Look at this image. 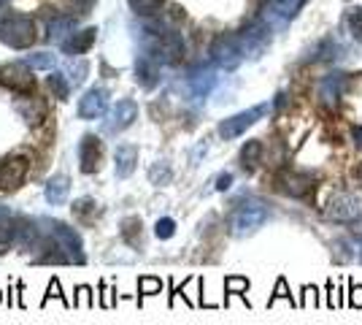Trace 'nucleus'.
I'll list each match as a JSON object with an SVG mask.
<instances>
[{
    "label": "nucleus",
    "instance_id": "obj_1",
    "mask_svg": "<svg viewBox=\"0 0 362 325\" xmlns=\"http://www.w3.org/2000/svg\"><path fill=\"white\" fill-rule=\"evenodd\" d=\"M268 217H271V209L262 201H246L230 215V231L235 236H246V233L262 228L268 222Z\"/></svg>",
    "mask_w": 362,
    "mask_h": 325
},
{
    "label": "nucleus",
    "instance_id": "obj_2",
    "mask_svg": "<svg viewBox=\"0 0 362 325\" xmlns=\"http://www.w3.org/2000/svg\"><path fill=\"white\" fill-rule=\"evenodd\" d=\"M0 38L3 44L14 49H28L30 44H35V22L30 16L11 14L0 22Z\"/></svg>",
    "mask_w": 362,
    "mask_h": 325
},
{
    "label": "nucleus",
    "instance_id": "obj_3",
    "mask_svg": "<svg viewBox=\"0 0 362 325\" xmlns=\"http://www.w3.org/2000/svg\"><path fill=\"white\" fill-rule=\"evenodd\" d=\"M325 215L332 222H357L362 217V195L351 193V190L332 193L330 201L325 203Z\"/></svg>",
    "mask_w": 362,
    "mask_h": 325
},
{
    "label": "nucleus",
    "instance_id": "obj_4",
    "mask_svg": "<svg viewBox=\"0 0 362 325\" xmlns=\"http://www.w3.org/2000/svg\"><path fill=\"white\" fill-rule=\"evenodd\" d=\"M41 225H44L46 231L52 233L57 241H60V247L68 252V258H71V263H84V252H81V239H78V233L74 228H68L65 222L60 219H38Z\"/></svg>",
    "mask_w": 362,
    "mask_h": 325
},
{
    "label": "nucleus",
    "instance_id": "obj_5",
    "mask_svg": "<svg viewBox=\"0 0 362 325\" xmlns=\"http://www.w3.org/2000/svg\"><path fill=\"white\" fill-rule=\"evenodd\" d=\"M0 84L14 90L19 95H30L35 81L30 76V65L28 62H8V65H0Z\"/></svg>",
    "mask_w": 362,
    "mask_h": 325
},
{
    "label": "nucleus",
    "instance_id": "obj_6",
    "mask_svg": "<svg viewBox=\"0 0 362 325\" xmlns=\"http://www.w3.org/2000/svg\"><path fill=\"white\" fill-rule=\"evenodd\" d=\"M265 111H268V106H265V103H259V106L246 108V111H241V114L230 117V120H225V122L219 125V136H222L225 141L238 139L243 130H249L257 120H262V117H265Z\"/></svg>",
    "mask_w": 362,
    "mask_h": 325
},
{
    "label": "nucleus",
    "instance_id": "obj_7",
    "mask_svg": "<svg viewBox=\"0 0 362 325\" xmlns=\"http://www.w3.org/2000/svg\"><path fill=\"white\" fill-rule=\"evenodd\" d=\"M276 185H279V190H281L284 195L305 198V195L317 187V176H314V173H305V171H284V173H279Z\"/></svg>",
    "mask_w": 362,
    "mask_h": 325
},
{
    "label": "nucleus",
    "instance_id": "obj_8",
    "mask_svg": "<svg viewBox=\"0 0 362 325\" xmlns=\"http://www.w3.org/2000/svg\"><path fill=\"white\" fill-rule=\"evenodd\" d=\"M28 171H30L28 157L11 155L6 157V160H0V190H16L25 182Z\"/></svg>",
    "mask_w": 362,
    "mask_h": 325
},
{
    "label": "nucleus",
    "instance_id": "obj_9",
    "mask_svg": "<svg viewBox=\"0 0 362 325\" xmlns=\"http://www.w3.org/2000/svg\"><path fill=\"white\" fill-rule=\"evenodd\" d=\"M211 55H214V62H216L219 68H225V71L235 68L243 57L241 44H238V35H222V38H216Z\"/></svg>",
    "mask_w": 362,
    "mask_h": 325
},
{
    "label": "nucleus",
    "instance_id": "obj_10",
    "mask_svg": "<svg viewBox=\"0 0 362 325\" xmlns=\"http://www.w3.org/2000/svg\"><path fill=\"white\" fill-rule=\"evenodd\" d=\"M100 157H103V141L98 136H84L78 144V169L84 173H95L100 169Z\"/></svg>",
    "mask_w": 362,
    "mask_h": 325
},
{
    "label": "nucleus",
    "instance_id": "obj_11",
    "mask_svg": "<svg viewBox=\"0 0 362 325\" xmlns=\"http://www.w3.org/2000/svg\"><path fill=\"white\" fill-rule=\"evenodd\" d=\"M268 25H252V28H246L243 33H238V44H241V52L243 55H249V57H257L265 44H268Z\"/></svg>",
    "mask_w": 362,
    "mask_h": 325
},
{
    "label": "nucleus",
    "instance_id": "obj_12",
    "mask_svg": "<svg viewBox=\"0 0 362 325\" xmlns=\"http://www.w3.org/2000/svg\"><path fill=\"white\" fill-rule=\"evenodd\" d=\"M106 103H108V93L103 87L87 90L84 98H81V103H78V117L81 120H95V117H100L106 111Z\"/></svg>",
    "mask_w": 362,
    "mask_h": 325
},
{
    "label": "nucleus",
    "instance_id": "obj_13",
    "mask_svg": "<svg viewBox=\"0 0 362 325\" xmlns=\"http://www.w3.org/2000/svg\"><path fill=\"white\" fill-rule=\"evenodd\" d=\"M136 117H138L136 103H133V101H119L117 106L111 108V120L106 122V130L108 133H119L124 127H130Z\"/></svg>",
    "mask_w": 362,
    "mask_h": 325
},
{
    "label": "nucleus",
    "instance_id": "obj_14",
    "mask_svg": "<svg viewBox=\"0 0 362 325\" xmlns=\"http://www.w3.org/2000/svg\"><path fill=\"white\" fill-rule=\"evenodd\" d=\"M136 163H138V149L133 144H122L119 149H117V163H114L117 176H119V179H127V176L136 171Z\"/></svg>",
    "mask_w": 362,
    "mask_h": 325
},
{
    "label": "nucleus",
    "instance_id": "obj_15",
    "mask_svg": "<svg viewBox=\"0 0 362 325\" xmlns=\"http://www.w3.org/2000/svg\"><path fill=\"white\" fill-rule=\"evenodd\" d=\"M95 35H98L95 28H87V30H81V33H71V38L62 41V49H65L68 55H84V52L95 44Z\"/></svg>",
    "mask_w": 362,
    "mask_h": 325
},
{
    "label": "nucleus",
    "instance_id": "obj_16",
    "mask_svg": "<svg viewBox=\"0 0 362 325\" xmlns=\"http://www.w3.org/2000/svg\"><path fill=\"white\" fill-rule=\"evenodd\" d=\"M157 74H160V62L154 60V57H149V55H144L136 65V79L144 84V87H154L157 79H160Z\"/></svg>",
    "mask_w": 362,
    "mask_h": 325
},
{
    "label": "nucleus",
    "instance_id": "obj_17",
    "mask_svg": "<svg viewBox=\"0 0 362 325\" xmlns=\"http://www.w3.org/2000/svg\"><path fill=\"white\" fill-rule=\"evenodd\" d=\"M214 84H216V76H214V71H209V68L195 71V74L189 76V90H192V95H197V98H206V95L211 93Z\"/></svg>",
    "mask_w": 362,
    "mask_h": 325
},
{
    "label": "nucleus",
    "instance_id": "obj_18",
    "mask_svg": "<svg viewBox=\"0 0 362 325\" xmlns=\"http://www.w3.org/2000/svg\"><path fill=\"white\" fill-rule=\"evenodd\" d=\"M68 190H71V185H68V176H52V179L46 182L44 195H46V201L57 206V203H62L65 198H68Z\"/></svg>",
    "mask_w": 362,
    "mask_h": 325
},
{
    "label": "nucleus",
    "instance_id": "obj_19",
    "mask_svg": "<svg viewBox=\"0 0 362 325\" xmlns=\"http://www.w3.org/2000/svg\"><path fill=\"white\" fill-rule=\"evenodd\" d=\"M344 87H346V74H330L327 79H322V84H319V90H322V98L332 103L338 95L344 93Z\"/></svg>",
    "mask_w": 362,
    "mask_h": 325
},
{
    "label": "nucleus",
    "instance_id": "obj_20",
    "mask_svg": "<svg viewBox=\"0 0 362 325\" xmlns=\"http://www.w3.org/2000/svg\"><path fill=\"white\" fill-rule=\"evenodd\" d=\"M76 22L71 16H57L49 22V41H62L68 33H74Z\"/></svg>",
    "mask_w": 362,
    "mask_h": 325
},
{
    "label": "nucleus",
    "instance_id": "obj_21",
    "mask_svg": "<svg viewBox=\"0 0 362 325\" xmlns=\"http://www.w3.org/2000/svg\"><path fill=\"white\" fill-rule=\"evenodd\" d=\"M262 157V144L259 141H246V147L241 149V166L246 171H255V166Z\"/></svg>",
    "mask_w": 362,
    "mask_h": 325
},
{
    "label": "nucleus",
    "instance_id": "obj_22",
    "mask_svg": "<svg viewBox=\"0 0 362 325\" xmlns=\"http://www.w3.org/2000/svg\"><path fill=\"white\" fill-rule=\"evenodd\" d=\"M122 236L130 247H141V219L138 217H127L122 222Z\"/></svg>",
    "mask_w": 362,
    "mask_h": 325
},
{
    "label": "nucleus",
    "instance_id": "obj_23",
    "mask_svg": "<svg viewBox=\"0 0 362 325\" xmlns=\"http://www.w3.org/2000/svg\"><path fill=\"white\" fill-rule=\"evenodd\" d=\"M49 90L54 93V98L65 101V98H68V93H71V84L65 81V76H62V74H52V76H49Z\"/></svg>",
    "mask_w": 362,
    "mask_h": 325
},
{
    "label": "nucleus",
    "instance_id": "obj_24",
    "mask_svg": "<svg viewBox=\"0 0 362 325\" xmlns=\"http://www.w3.org/2000/svg\"><path fill=\"white\" fill-rule=\"evenodd\" d=\"M127 3H130V8H133L136 14H154V11L163 8L165 0H127Z\"/></svg>",
    "mask_w": 362,
    "mask_h": 325
},
{
    "label": "nucleus",
    "instance_id": "obj_25",
    "mask_svg": "<svg viewBox=\"0 0 362 325\" xmlns=\"http://www.w3.org/2000/svg\"><path fill=\"white\" fill-rule=\"evenodd\" d=\"M28 65H30V68H38V71H52V68H54V55H49V52L30 55V57H28Z\"/></svg>",
    "mask_w": 362,
    "mask_h": 325
},
{
    "label": "nucleus",
    "instance_id": "obj_26",
    "mask_svg": "<svg viewBox=\"0 0 362 325\" xmlns=\"http://www.w3.org/2000/svg\"><path fill=\"white\" fill-rule=\"evenodd\" d=\"M154 233H157V239H170V236L176 233V222H173L170 217H163V219H157Z\"/></svg>",
    "mask_w": 362,
    "mask_h": 325
},
{
    "label": "nucleus",
    "instance_id": "obj_27",
    "mask_svg": "<svg viewBox=\"0 0 362 325\" xmlns=\"http://www.w3.org/2000/svg\"><path fill=\"white\" fill-rule=\"evenodd\" d=\"M149 179H151V185H165L168 179H170V169H168V163H157V166L149 171Z\"/></svg>",
    "mask_w": 362,
    "mask_h": 325
},
{
    "label": "nucleus",
    "instance_id": "obj_28",
    "mask_svg": "<svg viewBox=\"0 0 362 325\" xmlns=\"http://www.w3.org/2000/svg\"><path fill=\"white\" fill-rule=\"evenodd\" d=\"M138 287H141V293L144 295H154L163 290V282H160V279H151V277H141L138 279Z\"/></svg>",
    "mask_w": 362,
    "mask_h": 325
},
{
    "label": "nucleus",
    "instance_id": "obj_29",
    "mask_svg": "<svg viewBox=\"0 0 362 325\" xmlns=\"http://www.w3.org/2000/svg\"><path fill=\"white\" fill-rule=\"evenodd\" d=\"M52 295H54V298H60V301H62V304H65V307H71V301H68V298H65V295H62V290H60V282H57V279H52V282H49V293H46L44 304H46V301H49V298H52Z\"/></svg>",
    "mask_w": 362,
    "mask_h": 325
},
{
    "label": "nucleus",
    "instance_id": "obj_30",
    "mask_svg": "<svg viewBox=\"0 0 362 325\" xmlns=\"http://www.w3.org/2000/svg\"><path fill=\"white\" fill-rule=\"evenodd\" d=\"M95 206H98V203L92 201V198H81V201H76V203H74V212H76L78 217H84L87 212H95Z\"/></svg>",
    "mask_w": 362,
    "mask_h": 325
},
{
    "label": "nucleus",
    "instance_id": "obj_31",
    "mask_svg": "<svg viewBox=\"0 0 362 325\" xmlns=\"http://www.w3.org/2000/svg\"><path fill=\"white\" fill-rule=\"evenodd\" d=\"M76 304H92L90 287H87V285H81V287H78V298L74 301V307H76Z\"/></svg>",
    "mask_w": 362,
    "mask_h": 325
},
{
    "label": "nucleus",
    "instance_id": "obj_32",
    "mask_svg": "<svg viewBox=\"0 0 362 325\" xmlns=\"http://www.w3.org/2000/svg\"><path fill=\"white\" fill-rule=\"evenodd\" d=\"M351 307H354V309H362V285L360 287H357V285L351 287Z\"/></svg>",
    "mask_w": 362,
    "mask_h": 325
},
{
    "label": "nucleus",
    "instance_id": "obj_33",
    "mask_svg": "<svg viewBox=\"0 0 362 325\" xmlns=\"http://www.w3.org/2000/svg\"><path fill=\"white\" fill-rule=\"evenodd\" d=\"M276 298H289V293H287V282H284V279H279V287H276V293H273V298L268 301V304H273Z\"/></svg>",
    "mask_w": 362,
    "mask_h": 325
},
{
    "label": "nucleus",
    "instance_id": "obj_34",
    "mask_svg": "<svg viewBox=\"0 0 362 325\" xmlns=\"http://www.w3.org/2000/svg\"><path fill=\"white\" fill-rule=\"evenodd\" d=\"M230 185H233V173H219L216 176V190H227Z\"/></svg>",
    "mask_w": 362,
    "mask_h": 325
},
{
    "label": "nucleus",
    "instance_id": "obj_35",
    "mask_svg": "<svg viewBox=\"0 0 362 325\" xmlns=\"http://www.w3.org/2000/svg\"><path fill=\"white\" fill-rule=\"evenodd\" d=\"M354 144L362 149V125H360V127H354Z\"/></svg>",
    "mask_w": 362,
    "mask_h": 325
},
{
    "label": "nucleus",
    "instance_id": "obj_36",
    "mask_svg": "<svg viewBox=\"0 0 362 325\" xmlns=\"http://www.w3.org/2000/svg\"><path fill=\"white\" fill-rule=\"evenodd\" d=\"M354 176L360 179V185H362V163H360V166H357V171H354Z\"/></svg>",
    "mask_w": 362,
    "mask_h": 325
},
{
    "label": "nucleus",
    "instance_id": "obj_37",
    "mask_svg": "<svg viewBox=\"0 0 362 325\" xmlns=\"http://www.w3.org/2000/svg\"><path fill=\"white\" fill-rule=\"evenodd\" d=\"M78 3H81V6H90L92 0H78Z\"/></svg>",
    "mask_w": 362,
    "mask_h": 325
},
{
    "label": "nucleus",
    "instance_id": "obj_38",
    "mask_svg": "<svg viewBox=\"0 0 362 325\" xmlns=\"http://www.w3.org/2000/svg\"><path fill=\"white\" fill-rule=\"evenodd\" d=\"M360 261H362V244H360Z\"/></svg>",
    "mask_w": 362,
    "mask_h": 325
},
{
    "label": "nucleus",
    "instance_id": "obj_39",
    "mask_svg": "<svg viewBox=\"0 0 362 325\" xmlns=\"http://www.w3.org/2000/svg\"><path fill=\"white\" fill-rule=\"evenodd\" d=\"M3 3H6V0H0V6H3Z\"/></svg>",
    "mask_w": 362,
    "mask_h": 325
},
{
    "label": "nucleus",
    "instance_id": "obj_40",
    "mask_svg": "<svg viewBox=\"0 0 362 325\" xmlns=\"http://www.w3.org/2000/svg\"><path fill=\"white\" fill-rule=\"evenodd\" d=\"M0 301H3V295H0Z\"/></svg>",
    "mask_w": 362,
    "mask_h": 325
}]
</instances>
